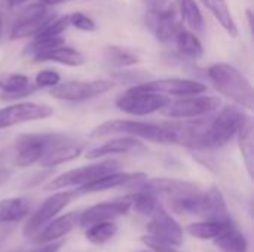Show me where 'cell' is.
Returning a JSON list of instances; mask_svg holds the SVG:
<instances>
[{
	"label": "cell",
	"instance_id": "obj_1",
	"mask_svg": "<svg viewBox=\"0 0 254 252\" xmlns=\"http://www.w3.org/2000/svg\"><path fill=\"white\" fill-rule=\"evenodd\" d=\"M208 77L214 88L240 107L253 110V88L250 80L234 65L217 62L208 68Z\"/></svg>",
	"mask_w": 254,
	"mask_h": 252
},
{
	"label": "cell",
	"instance_id": "obj_2",
	"mask_svg": "<svg viewBox=\"0 0 254 252\" xmlns=\"http://www.w3.org/2000/svg\"><path fill=\"white\" fill-rule=\"evenodd\" d=\"M128 135L134 138H143L159 144H177L176 135L168 123H147L137 120H107L92 129L91 138H100L106 135Z\"/></svg>",
	"mask_w": 254,
	"mask_h": 252
},
{
	"label": "cell",
	"instance_id": "obj_3",
	"mask_svg": "<svg viewBox=\"0 0 254 252\" xmlns=\"http://www.w3.org/2000/svg\"><path fill=\"white\" fill-rule=\"evenodd\" d=\"M247 114L237 105H226L223 107L217 116L210 120L199 149L204 150H216L226 146L240 131L241 125L247 120Z\"/></svg>",
	"mask_w": 254,
	"mask_h": 252
},
{
	"label": "cell",
	"instance_id": "obj_4",
	"mask_svg": "<svg viewBox=\"0 0 254 252\" xmlns=\"http://www.w3.org/2000/svg\"><path fill=\"white\" fill-rule=\"evenodd\" d=\"M170 101L171 98L164 94L144 91L135 85L122 95H119L115 104L124 113L132 116H147L155 111H161Z\"/></svg>",
	"mask_w": 254,
	"mask_h": 252
},
{
	"label": "cell",
	"instance_id": "obj_5",
	"mask_svg": "<svg viewBox=\"0 0 254 252\" xmlns=\"http://www.w3.org/2000/svg\"><path fill=\"white\" fill-rule=\"evenodd\" d=\"M119 162L118 160H103L98 163H92L88 166H80L76 169H70L57 178H54L48 186L46 190H61L67 187H82L86 186L107 174H112L115 171H119Z\"/></svg>",
	"mask_w": 254,
	"mask_h": 252
},
{
	"label": "cell",
	"instance_id": "obj_6",
	"mask_svg": "<svg viewBox=\"0 0 254 252\" xmlns=\"http://www.w3.org/2000/svg\"><path fill=\"white\" fill-rule=\"evenodd\" d=\"M77 190L58 192L43 201V203L33 212V215L24 224V236H34L42 230L51 220H54L65 206H68L74 199H77Z\"/></svg>",
	"mask_w": 254,
	"mask_h": 252
},
{
	"label": "cell",
	"instance_id": "obj_7",
	"mask_svg": "<svg viewBox=\"0 0 254 252\" xmlns=\"http://www.w3.org/2000/svg\"><path fill=\"white\" fill-rule=\"evenodd\" d=\"M220 107V100L211 95H186L170 101L161 111L171 119H196L211 114Z\"/></svg>",
	"mask_w": 254,
	"mask_h": 252
},
{
	"label": "cell",
	"instance_id": "obj_8",
	"mask_svg": "<svg viewBox=\"0 0 254 252\" xmlns=\"http://www.w3.org/2000/svg\"><path fill=\"white\" fill-rule=\"evenodd\" d=\"M115 83L112 80L106 79H97V80H70L64 83H58L51 89V95L55 97L57 100H64V101H85L91 100L94 97L103 95L113 89Z\"/></svg>",
	"mask_w": 254,
	"mask_h": 252
},
{
	"label": "cell",
	"instance_id": "obj_9",
	"mask_svg": "<svg viewBox=\"0 0 254 252\" xmlns=\"http://www.w3.org/2000/svg\"><path fill=\"white\" fill-rule=\"evenodd\" d=\"M55 18V12H51L49 7L34 3L21 10L16 21L13 22L10 28V40L16 39H25V37H34L49 21Z\"/></svg>",
	"mask_w": 254,
	"mask_h": 252
},
{
	"label": "cell",
	"instance_id": "obj_10",
	"mask_svg": "<svg viewBox=\"0 0 254 252\" xmlns=\"http://www.w3.org/2000/svg\"><path fill=\"white\" fill-rule=\"evenodd\" d=\"M57 134H22L15 140V165L27 168L39 163Z\"/></svg>",
	"mask_w": 254,
	"mask_h": 252
},
{
	"label": "cell",
	"instance_id": "obj_11",
	"mask_svg": "<svg viewBox=\"0 0 254 252\" xmlns=\"http://www.w3.org/2000/svg\"><path fill=\"white\" fill-rule=\"evenodd\" d=\"M52 107L37 102H18L0 108V129L10 128L13 125L40 120L52 116Z\"/></svg>",
	"mask_w": 254,
	"mask_h": 252
},
{
	"label": "cell",
	"instance_id": "obj_12",
	"mask_svg": "<svg viewBox=\"0 0 254 252\" xmlns=\"http://www.w3.org/2000/svg\"><path fill=\"white\" fill-rule=\"evenodd\" d=\"M83 146L76 141L74 138L63 134H57L42 159L39 160V165L43 168H54L61 163L70 162L80 156Z\"/></svg>",
	"mask_w": 254,
	"mask_h": 252
},
{
	"label": "cell",
	"instance_id": "obj_13",
	"mask_svg": "<svg viewBox=\"0 0 254 252\" xmlns=\"http://www.w3.org/2000/svg\"><path fill=\"white\" fill-rule=\"evenodd\" d=\"M131 209V199L129 196L110 201V202H101L97 205H92L91 208L85 209L79 215V224L82 227H88L95 223L103 221H115L116 218L125 215Z\"/></svg>",
	"mask_w": 254,
	"mask_h": 252
},
{
	"label": "cell",
	"instance_id": "obj_14",
	"mask_svg": "<svg viewBox=\"0 0 254 252\" xmlns=\"http://www.w3.org/2000/svg\"><path fill=\"white\" fill-rule=\"evenodd\" d=\"M149 235L168 242L174 247H180L183 244V229L182 226L168 214V211L159 205L155 212L150 215V223L147 224Z\"/></svg>",
	"mask_w": 254,
	"mask_h": 252
},
{
	"label": "cell",
	"instance_id": "obj_15",
	"mask_svg": "<svg viewBox=\"0 0 254 252\" xmlns=\"http://www.w3.org/2000/svg\"><path fill=\"white\" fill-rule=\"evenodd\" d=\"M140 89L152 91L164 95H176V97H186V95H196L204 94L207 91V85L192 80V79H159V80H150L144 83H137Z\"/></svg>",
	"mask_w": 254,
	"mask_h": 252
},
{
	"label": "cell",
	"instance_id": "obj_16",
	"mask_svg": "<svg viewBox=\"0 0 254 252\" xmlns=\"http://www.w3.org/2000/svg\"><path fill=\"white\" fill-rule=\"evenodd\" d=\"M138 190H146L155 196H164L170 199L189 195V193H196L199 192V186L186 180H177V178H152V180H144L140 186Z\"/></svg>",
	"mask_w": 254,
	"mask_h": 252
},
{
	"label": "cell",
	"instance_id": "obj_17",
	"mask_svg": "<svg viewBox=\"0 0 254 252\" xmlns=\"http://www.w3.org/2000/svg\"><path fill=\"white\" fill-rule=\"evenodd\" d=\"M147 177L141 172L137 174H131V172H121V171H115L112 174H107L86 186L77 187V193L79 195H85V193H98V192H106V190H112V189H118L122 186H140Z\"/></svg>",
	"mask_w": 254,
	"mask_h": 252
},
{
	"label": "cell",
	"instance_id": "obj_18",
	"mask_svg": "<svg viewBox=\"0 0 254 252\" xmlns=\"http://www.w3.org/2000/svg\"><path fill=\"white\" fill-rule=\"evenodd\" d=\"M79 215L80 212H68L58 218L55 217L42 230H39L37 235H34V242L37 245H42V244L57 242L61 238L67 236L79 224Z\"/></svg>",
	"mask_w": 254,
	"mask_h": 252
},
{
	"label": "cell",
	"instance_id": "obj_19",
	"mask_svg": "<svg viewBox=\"0 0 254 252\" xmlns=\"http://www.w3.org/2000/svg\"><path fill=\"white\" fill-rule=\"evenodd\" d=\"M144 146L134 137H116L110 141H106L104 144L91 149L86 153L88 159H98L103 156H110V154H127V153H137V151H143Z\"/></svg>",
	"mask_w": 254,
	"mask_h": 252
},
{
	"label": "cell",
	"instance_id": "obj_20",
	"mask_svg": "<svg viewBox=\"0 0 254 252\" xmlns=\"http://www.w3.org/2000/svg\"><path fill=\"white\" fill-rule=\"evenodd\" d=\"M146 25L155 34V37L162 43H170L174 40L176 34L183 28L182 21L177 16H161L152 12L146 15Z\"/></svg>",
	"mask_w": 254,
	"mask_h": 252
},
{
	"label": "cell",
	"instance_id": "obj_21",
	"mask_svg": "<svg viewBox=\"0 0 254 252\" xmlns=\"http://www.w3.org/2000/svg\"><path fill=\"white\" fill-rule=\"evenodd\" d=\"M0 89L3 100H18L31 95L37 86L31 85L28 77L24 74H6L0 77Z\"/></svg>",
	"mask_w": 254,
	"mask_h": 252
},
{
	"label": "cell",
	"instance_id": "obj_22",
	"mask_svg": "<svg viewBox=\"0 0 254 252\" xmlns=\"http://www.w3.org/2000/svg\"><path fill=\"white\" fill-rule=\"evenodd\" d=\"M204 199H205L204 220H217V221L232 220L228 205H226V201L217 187L213 186L207 192H204Z\"/></svg>",
	"mask_w": 254,
	"mask_h": 252
},
{
	"label": "cell",
	"instance_id": "obj_23",
	"mask_svg": "<svg viewBox=\"0 0 254 252\" xmlns=\"http://www.w3.org/2000/svg\"><path fill=\"white\" fill-rule=\"evenodd\" d=\"M214 245L223 252H247L249 242L244 233H241L234 223L226 226L217 238L213 239Z\"/></svg>",
	"mask_w": 254,
	"mask_h": 252
},
{
	"label": "cell",
	"instance_id": "obj_24",
	"mask_svg": "<svg viewBox=\"0 0 254 252\" xmlns=\"http://www.w3.org/2000/svg\"><path fill=\"white\" fill-rule=\"evenodd\" d=\"M30 202L25 198H9L0 201V223H18L28 217Z\"/></svg>",
	"mask_w": 254,
	"mask_h": 252
},
{
	"label": "cell",
	"instance_id": "obj_25",
	"mask_svg": "<svg viewBox=\"0 0 254 252\" xmlns=\"http://www.w3.org/2000/svg\"><path fill=\"white\" fill-rule=\"evenodd\" d=\"M202 4L214 15V18L219 21V24L223 27V30L231 36L237 37L238 36V27L237 22L232 16V12L228 6L226 0H201Z\"/></svg>",
	"mask_w": 254,
	"mask_h": 252
},
{
	"label": "cell",
	"instance_id": "obj_26",
	"mask_svg": "<svg viewBox=\"0 0 254 252\" xmlns=\"http://www.w3.org/2000/svg\"><path fill=\"white\" fill-rule=\"evenodd\" d=\"M238 135V144L240 150L246 163V168L249 171V175H253V162H254V140H253V119L249 116L247 120L241 125Z\"/></svg>",
	"mask_w": 254,
	"mask_h": 252
},
{
	"label": "cell",
	"instance_id": "obj_27",
	"mask_svg": "<svg viewBox=\"0 0 254 252\" xmlns=\"http://www.w3.org/2000/svg\"><path fill=\"white\" fill-rule=\"evenodd\" d=\"M40 61H54V62L64 64V65H68V67H79V65H82L85 62V56L77 49L61 45V46L46 52L45 55H42L37 59V62H40Z\"/></svg>",
	"mask_w": 254,
	"mask_h": 252
},
{
	"label": "cell",
	"instance_id": "obj_28",
	"mask_svg": "<svg viewBox=\"0 0 254 252\" xmlns=\"http://www.w3.org/2000/svg\"><path fill=\"white\" fill-rule=\"evenodd\" d=\"M231 223H234L232 220L228 221H217V220H204V221H198V223H192L186 227V232L196 239L201 241H211L214 238H217L220 235V232L229 226Z\"/></svg>",
	"mask_w": 254,
	"mask_h": 252
},
{
	"label": "cell",
	"instance_id": "obj_29",
	"mask_svg": "<svg viewBox=\"0 0 254 252\" xmlns=\"http://www.w3.org/2000/svg\"><path fill=\"white\" fill-rule=\"evenodd\" d=\"M174 42H176V46H177L179 52L186 55L188 58L198 59V58H201L204 55V46L199 42V39L193 33H190V31H188L185 28H182L176 34Z\"/></svg>",
	"mask_w": 254,
	"mask_h": 252
},
{
	"label": "cell",
	"instance_id": "obj_30",
	"mask_svg": "<svg viewBox=\"0 0 254 252\" xmlns=\"http://www.w3.org/2000/svg\"><path fill=\"white\" fill-rule=\"evenodd\" d=\"M61 45H64V37H61V36H51V37H48V36H34V40L25 46L24 53L30 55L37 62V59L42 55H45L46 52H49V50L61 46Z\"/></svg>",
	"mask_w": 254,
	"mask_h": 252
},
{
	"label": "cell",
	"instance_id": "obj_31",
	"mask_svg": "<svg viewBox=\"0 0 254 252\" xmlns=\"http://www.w3.org/2000/svg\"><path fill=\"white\" fill-rule=\"evenodd\" d=\"M86 229V239L94 245H106L118 233V224L115 221H103L91 224Z\"/></svg>",
	"mask_w": 254,
	"mask_h": 252
},
{
	"label": "cell",
	"instance_id": "obj_32",
	"mask_svg": "<svg viewBox=\"0 0 254 252\" xmlns=\"http://www.w3.org/2000/svg\"><path fill=\"white\" fill-rule=\"evenodd\" d=\"M104 59L118 68H124V67H131L135 65L138 62V56L135 53H132L131 50H127L121 46H107L104 48Z\"/></svg>",
	"mask_w": 254,
	"mask_h": 252
},
{
	"label": "cell",
	"instance_id": "obj_33",
	"mask_svg": "<svg viewBox=\"0 0 254 252\" xmlns=\"http://www.w3.org/2000/svg\"><path fill=\"white\" fill-rule=\"evenodd\" d=\"M179 12L185 22L195 31L204 30V16L195 0H179Z\"/></svg>",
	"mask_w": 254,
	"mask_h": 252
},
{
	"label": "cell",
	"instance_id": "obj_34",
	"mask_svg": "<svg viewBox=\"0 0 254 252\" xmlns=\"http://www.w3.org/2000/svg\"><path fill=\"white\" fill-rule=\"evenodd\" d=\"M129 199H131V208L144 217H150L155 212V209L161 205L158 201V196L146 190H138L137 193L131 195Z\"/></svg>",
	"mask_w": 254,
	"mask_h": 252
},
{
	"label": "cell",
	"instance_id": "obj_35",
	"mask_svg": "<svg viewBox=\"0 0 254 252\" xmlns=\"http://www.w3.org/2000/svg\"><path fill=\"white\" fill-rule=\"evenodd\" d=\"M149 12L161 16H177L179 0H143Z\"/></svg>",
	"mask_w": 254,
	"mask_h": 252
},
{
	"label": "cell",
	"instance_id": "obj_36",
	"mask_svg": "<svg viewBox=\"0 0 254 252\" xmlns=\"http://www.w3.org/2000/svg\"><path fill=\"white\" fill-rule=\"evenodd\" d=\"M68 25H70L68 16H55L36 36H48V37H51V36H61V33L65 31Z\"/></svg>",
	"mask_w": 254,
	"mask_h": 252
},
{
	"label": "cell",
	"instance_id": "obj_37",
	"mask_svg": "<svg viewBox=\"0 0 254 252\" xmlns=\"http://www.w3.org/2000/svg\"><path fill=\"white\" fill-rule=\"evenodd\" d=\"M68 22H70V25H73V27H76L77 30H82V31L91 33V31L97 30L95 21L91 16H88V15H85L82 12H73L71 15H68Z\"/></svg>",
	"mask_w": 254,
	"mask_h": 252
},
{
	"label": "cell",
	"instance_id": "obj_38",
	"mask_svg": "<svg viewBox=\"0 0 254 252\" xmlns=\"http://www.w3.org/2000/svg\"><path fill=\"white\" fill-rule=\"evenodd\" d=\"M141 242L144 245H147V248H150V251L153 252H179L177 247H174L168 242H164V241H161V239H158L149 233L141 236Z\"/></svg>",
	"mask_w": 254,
	"mask_h": 252
},
{
	"label": "cell",
	"instance_id": "obj_39",
	"mask_svg": "<svg viewBox=\"0 0 254 252\" xmlns=\"http://www.w3.org/2000/svg\"><path fill=\"white\" fill-rule=\"evenodd\" d=\"M61 76L55 70H42L36 76V86L37 88H54L60 83Z\"/></svg>",
	"mask_w": 254,
	"mask_h": 252
},
{
	"label": "cell",
	"instance_id": "obj_40",
	"mask_svg": "<svg viewBox=\"0 0 254 252\" xmlns=\"http://www.w3.org/2000/svg\"><path fill=\"white\" fill-rule=\"evenodd\" d=\"M61 242H49V244H42V247L39 245L36 250H31L28 252H58L61 250Z\"/></svg>",
	"mask_w": 254,
	"mask_h": 252
},
{
	"label": "cell",
	"instance_id": "obj_41",
	"mask_svg": "<svg viewBox=\"0 0 254 252\" xmlns=\"http://www.w3.org/2000/svg\"><path fill=\"white\" fill-rule=\"evenodd\" d=\"M10 175H12V172H10L9 169H6V168H0V187L9 181Z\"/></svg>",
	"mask_w": 254,
	"mask_h": 252
},
{
	"label": "cell",
	"instance_id": "obj_42",
	"mask_svg": "<svg viewBox=\"0 0 254 252\" xmlns=\"http://www.w3.org/2000/svg\"><path fill=\"white\" fill-rule=\"evenodd\" d=\"M64 1H67V0H39L37 3H40V4H43L46 7H51V6H55V4H61Z\"/></svg>",
	"mask_w": 254,
	"mask_h": 252
},
{
	"label": "cell",
	"instance_id": "obj_43",
	"mask_svg": "<svg viewBox=\"0 0 254 252\" xmlns=\"http://www.w3.org/2000/svg\"><path fill=\"white\" fill-rule=\"evenodd\" d=\"M4 10H3V4L0 1V40H1V36H3V30H4Z\"/></svg>",
	"mask_w": 254,
	"mask_h": 252
},
{
	"label": "cell",
	"instance_id": "obj_44",
	"mask_svg": "<svg viewBox=\"0 0 254 252\" xmlns=\"http://www.w3.org/2000/svg\"><path fill=\"white\" fill-rule=\"evenodd\" d=\"M25 1H28V0H9V6H10V7H13V6L22 4V3H25Z\"/></svg>",
	"mask_w": 254,
	"mask_h": 252
},
{
	"label": "cell",
	"instance_id": "obj_45",
	"mask_svg": "<svg viewBox=\"0 0 254 252\" xmlns=\"http://www.w3.org/2000/svg\"><path fill=\"white\" fill-rule=\"evenodd\" d=\"M247 18H249V27L250 28H253V19H252V16H253V13H252V10L250 9H247Z\"/></svg>",
	"mask_w": 254,
	"mask_h": 252
},
{
	"label": "cell",
	"instance_id": "obj_46",
	"mask_svg": "<svg viewBox=\"0 0 254 252\" xmlns=\"http://www.w3.org/2000/svg\"><path fill=\"white\" fill-rule=\"evenodd\" d=\"M143 252H153V251H143Z\"/></svg>",
	"mask_w": 254,
	"mask_h": 252
}]
</instances>
